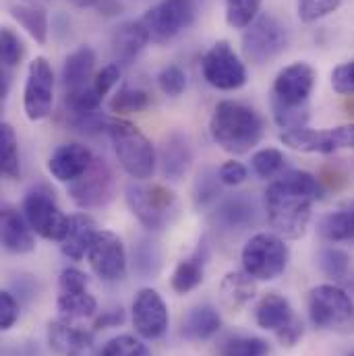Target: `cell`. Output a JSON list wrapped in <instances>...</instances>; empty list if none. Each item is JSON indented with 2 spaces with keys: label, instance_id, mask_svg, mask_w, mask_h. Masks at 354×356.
<instances>
[{
  "label": "cell",
  "instance_id": "cell-2",
  "mask_svg": "<svg viewBox=\"0 0 354 356\" xmlns=\"http://www.w3.org/2000/svg\"><path fill=\"white\" fill-rule=\"evenodd\" d=\"M315 69L307 63L284 67L271 86V116L284 131L303 129L309 122V97L315 89Z\"/></svg>",
  "mask_w": 354,
  "mask_h": 356
},
{
  "label": "cell",
  "instance_id": "cell-22",
  "mask_svg": "<svg viewBox=\"0 0 354 356\" xmlns=\"http://www.w3.org/2000/svg\"><path fill=\"white\" fill-rule=\"evenodd\" d=\"M255 292H257L255 277H251L245 269L228 271L220 282L222 305L232 313H239L241 309H245L255 298Z\"/></svg>",
  "mask_w": 354,
  "mask_h": 356
},
{
  "label": "cell",
  "instance_id": "cell-49",
  "mask_svg": "<svg viewBox=\"0 0 354 356\" xmlns=\"http://www.w3.org/2000/svg\"><path fill=\"white\" fill-rule=\"evenodd\" d=\"M303 332H305V327H303V321L296 317L290 325H286L284 330H280V332H275V336H277V340L284 344V346H294L300 338H303Z\"/></svg>",
  "mask_w": 354,
  "mask_h": 356
},
{
  "label": "cell",
  "instance_id": "cell-33",
  "mask_svg": "<svg viewBox=\"0 0 354 356\" xmlns=\"http://www.w3.org/2000/svg\"><path fill=\"white\" fill-rule=\"evenodd\" d=\"M162 267V251L156 241L139 238L133 247V269L139 277L150 280L156 277Z\"/></svg>",
  "mask_w": 354,
  "mask_h": 356
},
{
  "label": "cell",
  "instance_id": "cell-55",
  "mask_svg": "<svg viewBox=\"0 0 354 356\" xmlns=\"http://www.w3.org/2000/svg\"><path fill=\"white\" fill-rule=\"evenodd\" d=\"M71 2L79 8H89V6H97L99 0H71Z\"/></svg>",
  "mask_w": 354,
  "mask_h": 356
},
{
  "label": "cell",
  "instance_id": "cell-30",
  "mask_svg": "<svg viewBox=\"0 0 354 356\" xmlns=\"http://www.w3.org/2000/svg\"><path fill=\"white\" fill-rule=\"evenodd\" d=\"M205 264H207V249L205 245L199 247L191 257L182 259L175 271H172V288L178 294H186L191 290H195L205 275Z\"/></svg>",
  "mask_w": 354,
  "mask_h": 356
},
{
  "label": "cell",
  "instance_id": "cell-3",
  "mask_svg": "<svg viewBox=\"0 0 354 356\" xmlns=\"http://www.w3.org/2000/svg\"><path fill=\"white\" fill-rule=\"evenodd\" d=\"M209 135L226 154L243 156L262 141L264 120L255 108L236 99H222L209 118Z\"/></svg>",
  "mask_w": 354,
  "mask_h": 356
},
{
  "label": "cell",
  "instance_id": "cell-1",
  "mask_svg": "<svg viewBox=\"0 0 354 356\" xmlns=\"http://www.w3.org/2000/svg\"><path fill=\"white\" fill-rule=\"evenodd\" d=\"M323 197V184L307 170H288L267 184L266 213L273 234L300 238L313 216V203Z\"/></svg>",
  "mask_w": 354,
  "mask_h": 356
},
{
  "label": "cell",
  "instance_id": "cell-16",
  "mask_svg": "<svg viewBox=\"0 0 354 356\" xmlns=\"http://www.w3.org/2000/svg\"><path fill=\"white\" fill-rule=\"evenodd\" d=\"M93 160L95 158H93L91 149L86 147L83 143H77V141L63 143L48 158V172L58 182L71 184L88 172Z\"/></svg>",
  "mask_w": 354,
  "mask_h": 356
},
{
  "label": "cell",
  "instance_id": "cell-39",
  "mask_svg": "<svg viewBox=\"0 0 354 356\" xmlns=\"http://www.w3.org/2000/svg\"><path fill=\"white\" fill-rule=\"evenodd\" d=\"M102 356H152V350L135 336H116L104 346Z\"/></svg>",
  "mask_w": 354,
  "mask_h": 356
},
{
  "label": "cell",
  "instance_id": "cell-47",
  "mask_svg": "<svg viewBox=\"0 0 354 356\" xmlns=\"http://www.w3.org/2000/svg\"><path fill=\"white\" fill-rule=\"evenodd\" d=\"M247 175H249L247 172V166L241 164V162H236V160L224 162L220 166V172H218L220 182L226 184V186H239V184H243L247 180Z\"/></svg>",
  "mask_w": 354,
  "mask_h": 356
},
{
  "label": "cell",
  "instance_id": "cell-37",
  "mask_svg": "<svg viewBox=\"0 0 354 356\" xmlns=\"http://www.w3.org/2000/svg\"><path fill=\"white\" fill-rule=\"evenodd\" d=\"M319 267L328 277L340 282V280H346L351 273V257L346 251L338 247H325L319 253Z\"/></svg>",
  "mask_w": 354,
  "mask_h": 356
},
{
  "label": "cell",
  "instance_id": "cell-8",
  "mask_svg": "<svg viewBox=\"0 0 354 356\" xmlns=\"http://www.w3.org/2000/svg\"><path fill=\"white\" fill-rule=\"evenodd\" d=\"M197 10L199 0H160L141 17V21L147 27L152 42L168 44L195 23Z\"/></svg>",
  "mask_w": 354,
  "mask_h": 356
},
{
  "label": "cell",
  "instance_id": "cell-24",
  "mask_svg": "<svg viewBox=\"0 0 354 356\" xmlns=\"http://www.w3.org/2000/svg\"><path fill=\"white\" fill-rule=\"evenodd\" d=\"M216 222L226 230H243L257 222L255 201L247 195H234L220 203L216 209Z\"/></svg>",
  "mask_w": 354,
  "mask_h": 356
},
{
  "label": "cell",
  "instance_id": "cell-56",
  "mask_svg": "<svg viewBox=\"0 0 354 356\" xmlns=\"http://www.w3.org/2000/svg\"><path fill=\"white\" fill-rule=\"evenodd\" d=\"M344 282L348 284V288H351V290H353V292H354V273H348V277H346Z\"/></svg>",
  "mask_w": 354,
  "mask_h": 356
},
{
  "label": "cell",
  "instance_id": "cell-6",
  "mask_svg": "<svg viewBox=\"0 0 354 356\" xmlns=\"http://www.w3.org/2000/svg\"><path fill=\"white\" fill-rule=\"evenodd\" d=\"M309 317L319 330L351 334L354 332V300L336 284H319L309 292Z\"/></svg>",
  "mask_w": 354,
  "mask_h": 356
},
{
  "label": "cell",
  "instance_id": "cell-57",
  "mask_svg": "<svg viewBox=\"0 0 354 356\" xmlns=\"http://www.w3.org/2000/svg\"><path fill=\"white\" fill-rule=\"evenodd\" d=\"M23 2H29V4H44V2H48V0H23Z\"/></svg>",
  "mask_w": 354,
  "mask_h": 356
},
{
  "label": "cell",
  "instance_id": "cell-20",
  "mask_svg": "<svg viewBox=\"0 0 354 356\" xmlns=\"http://www.w3.org/2000/svg\"><path fill=\"white\" fill-rule=\"evenodd\" d=\"M97 224L88 213H73L69 216L67 232L61 241V251L71 261H81L89 253L95 236H97Z\"/></svg>",
  "mask_w": 354,
  "mask_h": 356
},
{
  "label": "cell",
  "instance_id": "cell-35",
  "mask_svg": "<svg viewBox=\"0 0 354 356\" xmlns=\"http://www.w3.org/2000/svg\"><path fill=\"white\" fill-rule=\"evenodd\" d=\"M150 106V95L147 91L141 88H131V86H122L116 91V95L110 102V110L116 114H133V112H141Z\"/></svg>",
  "mask_w": 354,
  "mask_h": 356
},
{
  "label": "cell",
  "instance_id": "cell-4",
  "mask_svg": "<svg viewBox=\"0 0 354 356\" xmlns=\"http://www.w3.org/2000/svg\"><path fill=\"white\" fill-rule=\"evenodd\" d=\"M106 133L114 145L120 168L135 180H147L156 172V149L139 127L124 118H110Z\"/></svg>",
  "mask_w": 354,
  "mask_h": 356
},
{
  "label": "cell",
  "instance_id": "cell-58",
  "mask_svg": "<svg viewBox=\"0 0 354 356\" xmlns=\"http://www.w3.org/2000/svg\"><path fill=\"white\" fill-rule=\"evenodd\" d=\"M348 356H354V353H351V355H348Z\"/></svg>",
  "mask_w": 354,
  "mask_h": 356
},
{
  "label": "cell",
  "instance_id": "cell-50",
  "mask_svg": "<svg viewBox=\"0 0 354 356\" xmlns=\"http://www.w3.org/2000/svg\"><path fill=\"white\" fill-rule=\"evenodd\" d=\"M336 149H354V122L332 129Z\"/></svg>",
  "mask_w": 354,
  "mask_h": 356
},
{
  "label": "cell",
  "instance_id": "cell-9",
  "mask_svg": "<svg viewBox=\"0 0 354 356\" xmlns=\"http://www.w3.org/2000/svg\"><path fill=\"white\" fill-rule=\"evenodd\" d=\"M203 79L220 91H236L247 83V67L230 46V42H216L201 58Z\"/></svg>",
  "mask_w": 354,
  "mask_h": 356
},
{
  "label": "cell",
  "instance_id": "cell-51",
  "mask_svg": "<svg viewBox=\"0 0 354 356\" xmlns=\"http://www.w3.org/2000/svg\"><path fill=\"white\" fill-rule=\"evenodd\" d=\"M122 321H124V311H122V307H114V309H108V311H104V313H102V315L95 319L93 327H95V330L118 327Z\"/></svg>",
  "mask_w": 354,
  "mask_h": 356
},
{
  "label": "cell",
  "instance_id": "cell-44",
  "mask_svg": "<svg viewBox=\"0 0 354 356\" xmlns=\"http://www.w3.org/2000/svg\"><path fill=\"white\" fill-rule=\"evenodd\" d=\"M332 88L340 95H354V60L342 63L332 71Z\"/></svg>",
  "mask_w": 354,
  "mask_h": 356
},
{
  "label": "cell",
  "instance_id": "cell-36",
  "mask_svg": "<svg viewBox=\"0 0 354 356\" xmlns=\"http://www.w3.org/2000/svg\"><path fill=\"white\" fill-rule=\"evenodd\" d=\"M286 164V158L280 149L275 147H264L259 152L253 154L251 158V166H253V172L259 178H269L273 180L275 177H280L282 168Z\"/></svg>",
  "mask_w": 354,
  "mask_h": 356
},
{
  "label": "cell",
  "instance_id": "cell-42",
  "mask_svg": "<svg viewBox=\"0 0 354 356\" xmlns=\"http://www.w3.org/2000/svg\"><path fill=\"white\" fill-rule=\"evenodd\" d=\"M158 88L162 89V93H166L170 97L182 95L186 89V73L178 65L164 67L158 75Z\"/></svg>",
  "mask_w": 354,
  "mask_h": 356
},
{
  "label": "cell",
  "instance_id": "cell-27",
  "mask_svg": "<svg viewBox=\"0 0 354 356\" xmlns=\"http://www.w3.org/2000/svg\"><path fill=\"white\" fill-rule=\"evenodd\" d=\"M220 327H222V317L218 309L211 305H199L186 313L182 321V336L195 342L209 340L220 332Z\"/></svg>",
  "mask_w": 354,
  "mask_h": 356
},
{
  "label": "cell",
  "instance_id": "cell-21",
  "mask_svg": "<svg viewBox=\"0 0 354 356\" xmlns=\"http://www.w3.org/2000/svg\"><path fill=\"white\" fill-rule=\"evenodd\" d=\"M95 77V52L89 46L73 50L63 65V89L65 95L89 88Z\"/></svg>",
  "mask_w": 354,
  "mask_h": 356
},
{
  "label": "cell",
  "instance_id": "cell-14",
  "mask_svg": "<svg viewBox=\"0 0 354 356\" xmlns=\"http://www.w3.org/2000/svg\"><path fill=\"white\" fill-rule=\"evenodd\" d=\"M133 325L145 340H160L170 325L164 298L154 288H141L133 300Z\"/></svg>",
  "mask_w": 354,
  "mask_h": 356
},
{
  "label": "cell",
  "instance_id": "cell-15",
  "mask_svg": "<svg viewBox=\"0 0 354 356\" xmlns=\"http://www.w3.org/2000/svg\"><path fill=\"white\" fill-rule=\"evenodd\" d=\"M89 266L97 277L106 282H118L127 273V251L118 234L99 230L88 253Z\"/></svg>",
  "mask_w": 354,
  "mask_h": 356
},
{
  "label": "cell",
  "instance_id": "cell-5",
  "mask_svg": "<svg viewBox=\"0 0 354 356\" xmlns=\"http://www.w3.org/2000/svg\"><path fill=\"white\" fill-rule=\"evenodd\" d=\"M124 201L139 224L152 232L166 228L177 213V197L164 184H147L143 180L129 182Z\"/></svg>",
  "mask_w": 354,
  "mask_h": 356
},
{
  "label": "cell",
  "instance_id": "cell-12",
  "mask_svg": "<svg viewBox=\"0 0 354 356\" xmlns=\"http://www.w3.org/2000/svg\"><path fill=\"white\" fill-rule=\"evenodd\" d=\"M54 108V71L44 56H35L29 63L27 79L23 88V110L31 122L44 120Z\"/></svg>",
  "mask_w": 354,
  "mask_h": 356
},
{
  "label": "cell",
  "instance_id": "cell-23",
  "mask_svg": "<svg viewBox=\"0 0 354 356\" xmlns=\"http://www.w3.org/2000/svg\"><path fill=\"white\" fill-rule=\"evenodd\" d=\"M280 141L286 147L303 152V154H334V152H338L336 145H334L332 129L315 131V129L303 127V129L282 131Z\"/></svg>",
  "mask_w": 354,
  "mask_h": 356
},
{
  "label": "cell",
  "instance_id": "cell-54",
  "mask_svg": "<svg viewBox=\"0 0 354 356\" xmlns=\"http://www.w3.org/2000/svg\"><path fill=\"white\" fill-rule=\"evenodd\" d=\"M95 8L102 10L104 15H114V13H118L120 6H118V2H114V0H99Z\"/></svg>",
  "mask_w": 354,
  "mask_h": 356
},
{
  "label": "cell",
  "instance_id": "cell-11",
  "mask_svg": "<svg viewBox=\"0 0 354 356\" xmlns=\"http://www.w3.org/2000/svg\"><path fill=\"white\" fill-rule=\"evenodd\" d=\"M23 216L31 230L46 241L61 243L69 226V216L63 213L52 193L44 188H31L23 197Z\"/></svg>",
  "mask_w": 354,
  "mask_h": 356
},
{
  "label": "cell",
  "instance_id": "cell-52",
  "mask_svg": "<svg viewBox=\"0 0 354 356\" xmlns=\"http://www.w3.org/2000/svg\"><path fill=\"white\" fill-rule=\"evenodd\" d=\"M13 292H17L21 300H31L38 292L35 280L31 275H17V280H13Z\"/></svg>",
  "mask_w": 354,
  "mask_h": 356
},
{
  "label": "cell",
  "instance_id": "cell-10",
  "mask_svg": "<svg viewBox=\"0 0 354 356\" xmlns=\"http://www.w3.org/2000/svg\"><path fill=\"white\" fill-rule=\"evenodd\" d=\"M243 54L253 65H266L288 46L286 27L271 15H259L243 33Z\"/></svg>",
  "mask_w": 354,
  "mask_h": 356
},
{
  "label": "cell",
  "instance_id": "cell-45",
  "mask_svg": "<svg viewBox=\"0 0 354 356\" xmlns=\"http://www.w3.org/2000/svg\"><path fill=\"white\" fill-rule=\"evenodd\" d=\"M19 319V300L10 290L0 292V327L2 332L10 330Z\"/></svg>",
  "mask_w": 354,
  "mask_h": 356
},
{
  "label": "cell",
  "instance_id": "cell-31",
  "mask_svg": "<svg viewBox=\"0 0 354 356\" xmlns=\"http://www.w3.org/2000/svg\"><path fill=\"white\" fill-rule=\"evenodd\" d=\"M58 313L63 315V319L73 321V319H88L93 317L97 311V300L93 298V294H89L88 290H79V292H61L58 300H56Z\"/></svg>",
  "mask_w": 354,
  "mask_h": 356
},
{
  "label": "cell",
  "instance_id": "cell-40",
  "mask_svg": "<svg viewBox=\"0 0 354 356\" xmlns=\"http://www.w3.org/2000/svg\"><path fill=\"white\" fill-rule=\"evenodd\" d=\"M269 346L262 338H234L222 348V356H267Z\"/></svg>",
  "mask_w": 354,
  "mask_h": 356
},
{
  "label": "cell",
  "instance_id": "cell-41",
  "mask_svg": "<svg viewBox=\"0 0 354 356\" xmlns=\"http://www.w3.org/2000/svg\"><path fill=\"white\" fill-rule=\"evenodd\" d=\"M340 4L342 0H298V17L303 23H315L338 10Z\"/></svg>",
  "mask_w": 354,
  "mask_h": 356
},
{
  "label": "cell",
  "instance_id": "cell-48",
  "mask_svg": "<svg viewBox=\"0 0 354 356\" xmlns=\"http://www.w3.org/2000/svg\"><path fill=\"white\" fill-rule=\"evenodd\" d=\"M216 180H218V177H211V172H203V175H199L197 186H195V199H197V203H199V205L207 203L209 199H214V197L218 195Z\"/></svg>",
  "mask_w": 354,
  "mask_h": 356
},
{
  "label": "cell",
  "instance_id": "cell-29",
  "mask_svg": "<svg viewBox=\"0 0 354 356\" xmlns=\"http://www.w3.org/2000/svg\"><path fill=\"white\" fill-rule=\"evenodd\" d=\"M10 17L25 29V33L33 42H38L40 46H44L48 42L50 23H48V13L42 8V4H29V2L13 4Z\"/></svg>",
  "mask_w": 354,
  "mask_h": 356
},
{
  "label": "cell",
  "instance_id": "cell-13",
  "mask_svg": "<svg viewBox=\"0 0 354 356\" xmlns=\"http://www.w3.org/2000/svg\"><path fill=\"white\" fill-rule=\"evenodd\" d=\"M73 203L81 209H93L106 205L114 195V175L106 160L95 158L91 168L81 178L69 184Z\"/></svg>",
  "mask_w": 354,
  "mask_h": 356
},
{
  "label": "cell",
  "instance_id": "cell-26",
  "mask_svg": "<svg viewBox=\"0 0 354 356\" xmlns=\"http://www.w3.org/2000/svg\"><path fill=\"white\" fill-rule=\"evenodd\" d=\"M296 319L288 298H284L277 292H269L266 294L257 307H255V321L259 327L269 330V332H280L286 325H290Z\"/></svg>",
  "mask_w": 354,
  "mask_h": 356
},
{
  "label": "cell",
  "instance_id": "cell-38",
  "mask_svg": "<svg viewBox=\"0 0 354 356\" xmlns=\"http://www.w3.org/2000/svg\"><path fill=\"white\" fill-rule=\"evenodd\" d=\"M25 56V46L23 40L10 29L2 27L0 31V58H2V69H15Z\"/></svg>",
  "mask_w": 354,
  "mask_h": 356
},
{
  "label": "cell",
  "instance_id": "cell-53",
  "mask_svg": "<svg viewBox=\"0 0 354 356\" xmlns=\"http://www.w3.org/2000/svg\"><path fill=\"white\" fill-rule=\"evenodd\" d=\"M2 356H42L40 355V348L35 342H29V340H21V342H10L4 346Z\"/></svg>",
  "mask_w": 354,
  "mask_h": 356
},
{
  "label": "cell",
  "instance_id": "cell-25",
  "mask_svg": "<svg viewBox=\"0 0 354 356\" xmlns=\"http://www.w3.org/2000/svg\"><path fill=\"white\" fill-rule=\"evenodd\" d=\"M193 162V152L188 145V139L182 133H172L160 152V164H162V175L168 180H180L186 175Z\"/></svg>",
  "mask_w": 354,
  "mask_h": 356
},
{
  "label": "cell",
  "instance_id": "cell-46",
  "mask_svg": "<svg viewBox=\"0 0 354 356\" xmlns=\"http://www.w3.org/2000/svg\"><path fill=\"white\" fill-rule=\"evenodd\" d=\"M58 286L61 292H79V290H88V275L77 269V267H67L61 271L58 277Z\"/></svg>",
  "mask_w": 354,
  "mask_h": 356
},
{
  "label": "cell",
  "instance_id": "cell-17",
  "mask_svg": "<svg viewBox=\"0 0 354 356\" xmlns=\"http://www.w3.org/2000/svg\"><path fill=\"white\" fill-rule=\"evenodd\" d=\"M0 236L4 251L13 255H25L35 249V238L29 222L15 207L4 205L0 213Z\"/></svg>",
  "mask_w": 354,
  "mask_h": 356
},
{
  "label": "cell",
  "instance_id": "cell-19",
  "mask_svg": "<svg viewBox=\"0 0 354 356\" xmlns=\"http://www.w3.org/2000/svg\"><path fill=\"white\" fill-rule=\"evenodd\" d=\"M152 42L147 27L143 25V21H127L122 25L116 27V31L112 33V56L114 63L122 65H131L141 52L143 48Z\"/></svg>",
  "mask_w": 354,
  "mask_h": 356
},
{
  "label": "cell",
  "instance_id": "cell-32",
  "mask_svg": "<svg viewBox=\"0 0 354 356\" xmlns=\"http://www.w3.org/2000/svg\"><path fill=\"white\" fill-rule=\"evenodd\" d=\"M0 170L4 178L17 180L21 177V156L15 129L8 122L0 124Z\"/></svg>",
  "mask_w": 354,
  "mask_h": 356
},
{
  "label": "cell",
  "instance_id": "cell-28",
  "mask_svg": "<svg viewBox=\"0 0 354 356\" xmlns=\"http://www.w3.org/2000/svg\"><path fill=\"white\" fill-rule=\"evenodd\" d=\"M319 234L330 243L354 245V201L325 213L317 224Z\"/></svg>",
  "mask_w": 354,
  "mask_h": 356
},
{
  "label": "cell",
  "instance_id": "cell-34",
  "mask_svg": "<svg viewBox=\"0 0 354 356\" xmlns=\"http://www.w3.org/2000/svg\"><path fill=\"white\" fill-rule=\"evenodd\" d=\"M226 2V23L232 29H247L262 10L264 0H224Z\"/></svg>",
  "mask_w": 354,
  "mask_h": 356
},
{
  "label": "cell",
  "instance_id": "cell-18",
  "mask_svg": "<svg viewBox=\"0 0 354 356\" xmlns=\"http://www.w3.org/2000/svg\"><path fill=\"white\" fill-rule=\"evenodd\" d=\"M48 344L58 356H83L93 346V336L88 330L61 319L48 323Z\"/></svg>",
  "mask_w": 354,
  "mask_h": 356
},
{
  "label": "cell",
  "instance_id": "cell-7",
  "mask_svg": "<svg viewBox=\"0 0 354 356\" xmlns=\"http://www.w3.org/2000/svg\"><path fill=\"white\" fill-rule=\"evenodd\" d=\"M243 269L262 282H271L280 277L290 261L288 245L282 236L271 232H259L249 238V243L243 247L241 253Z\"/></svg>",
  "mask_w": 354,
  "mask_h": 356
},
{
  "label": "cell",
  "instance_id": "cell-43",
  "mask_svg": "<svg viewBox=\"0 0 354 356\" xmlns=\"http://www.w3.org/2000/svg\"><path fill=\"white\" fill-rule=\"evenodd\" d=\"M120 75H122V67H120L118 63H108L106 67H102V69L95 73V77H93V88H95V91H97L102 97H106V95L112 91V88L118 86Z\"/></svg>",
  "mask_w": 354,
  "mask_h": 356
}]
</instances>
